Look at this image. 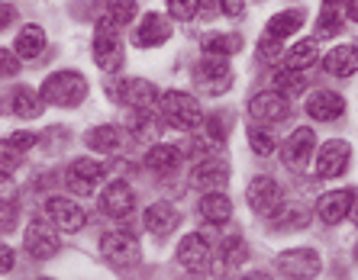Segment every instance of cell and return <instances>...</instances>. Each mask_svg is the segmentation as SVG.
<instances>
[{
    "label": "cell",
    "instance_id": "obj_1",
    "mask_svg": "<svg viewBox=\"0 0 358 280\" xmlns=\"http://www.w3.org/2000/svg\"><path fill=\"white\" fill-rule=\"evenodd\" d=\"M159 107L162 116L168 119V126H175L181 132H197L203 126V110H200L197 97L184 91H165L159 97Z\"/></svg>",
    "mask_w": 358,
    "mask_h": 280
},
{
    "label": "cell",
    "instance_id": "obj_2",
    "mask_svg": "<svg viewBox=\"0 0 358 280\" xmlns=\"http://www.w3.org/2000/svg\"><path fill=\"white\" fill-rule=\"evenodd\" d=\"M84 97H87V81L78 71H55L42 84V100L55 107H78Z\"/></svg>",
    "mask_w": 358,
    "mask_h": 280
},
{
    "label": "cell",
    "instance_id": "obj_3",
    "mask_svg": "<svg viewBox=\"0 0 358 280\" xmlns=\"http://www.w3.org/2000/svg\"><path fill=\"white\" fill-rule=\"evenodd\" d=\"M194 84L210 97H223L233 87V68L226 65V58L220 55H203L194 65Z\"/></svg>",
    "mask_w": 358,
    "mask_h": 280
},
{
    "label": "cell",
    "instance_id": "obj_4",
    "mask_svg": "<svg viewBox=\"0 0 358 280\" xmlns=\"http://www.w3.org/2000/svg\"><path fill=\"white\" fill-rule=\"evenodd\" d=\"M94 61H97L100 71H120L123 68V42H120L117 29L107 23V20H100L97 23V33H94Z\"/></svg>",
    "mask_w": 358,
    "mask_h": 280
},
{
    "label": "cell",
    "instance_id": "obj_5",
    "mask_svg": "<svg viewBox=\"0 0 358 280\" xmlns=\"http://www.w3.org/2000/svg\"><path fill=\"white\" fill-rule=\"evenodd\" d=\"M110 94H113L117 103H123L129 110H152L155 100H159L155 84L145 81V78H123V81L110 84Z\"/></svg>",
    "mask_w": 358,
    "mask_h": 280
},
{
    "label": "cell",
    "instance_id": "obj_6",
    "mask_svg": "<svg viewBox=\"0 0 358 280\" xmlns=\"http://www.w3.org/2000/svg\"><path fill=\"white\" fill-rule=\"evenodd\" d=\"M100 181H103V165L94 161V158H78L65 171V187L71 193H78V197H91L100 187Z\"/></svg>",
    "mask_w": 358,
    "mask_h": 280
},
{
    "label": "cell",
    "instance_id": "obj_7",
    "mask_svg": "<svg viewBox=\"0 0 358 280\" xmlns=\"http://www.w3.org/2000/svg\"><path fill=\"white\" fill-rule=\"evenodd\" d=\"M249 116L262 126H275V123H284V119L291 116V103H287V97L278 91H262L249 100Z\"/></svg>",
    "mask_w": 358,
    "mask_h": 280
},
{
    "label": "cell",
    "instance_id": "obj_8",
    "mask_svg": "<svg viewBox=\"0 0 358 280\" xmlns=\"http://www.w3.org/2000/svg\"><path fill=\"white\" fill-rule=\"evenodd\" d=\"M100 255L107 258L113 267H133L139 261V242L129 232H107L100 239Z\"/></svg>",
    "mask_w": 358,
    "mask_h": 280
},
{
    "label": "cell",
    "instance_id": "obj_9",
    "mask_svg": "<svg viewBox=\"0 0 358 280\" xmlns=\"http://www.w3.org/2000/svg\"><path fill=\"white\" fill-rule=\"evenodd\" d=\"M45 216H49V223L59 232H78V229H84V223H87L84 206L75 203V200H68V197L45 200Z\"/></svg>",
    "mask_w": 358,
    "mask_h": 280
},
{
    "label": "cell",
    "instance_id": "obj_10",
    "mask_svg": "<svg viewBox=\"0 0 358 280\" xmlns=\"http://www.w3.org/2000/svg\"><path fill=\"white\" fill-rule=\"evenodd\" d=\"M275 264H278V271L291 280H307L320 274V255L313 248H291V251L278 255Z\"/></svg>",
    "mask_w": 358,
    "mask_h": 280
},
{
    "label": "cell",
    "instance_id": "obj_11",
    "mask_svg": "<svg viewBox=\"0 0 358 280\" xmlns=\"http://www.w3.org/2000/svg\"><path fill=\"white\" fill-rule=\"evenodd\" d=\"M23 245L26 251L36 258V261H45L59 251V235H55V226L45 223V219H36V223L26 226V235H23Z\"/></svg>",
    "mask_w": 358,
    "mask_h": 280
},
{
    "label": "cell",
    "instance_id": "obj_12",
    "mask_svg": "<svg viewBox=\"0 0 358 280\" xmlns=\"http://www.w3.org/2000/svg\"><path fill=\"white\" fill-rule=\"evenodd\" d=\"M349 161H352V149L345 139H329L320 149V158H317V174L320 177H339V174L349 171Z\"/></svg>",
    "mask_w": 358,
    "mask_h": 280
},
{
    "label": "cell",
    "instance_id": "obj_13",
    "mask_svg": "<svg viewBox=\"0 0 358 280\" xmlns=\"http://www.w3.org/2000/svg\"><path fill=\"white\" fill-rule=\"evenodd\" d=\"M313 145H317V135H313V129L310 126H300V129H294L291 135H287V142H284V165L294 168V171H300V168L310 161V155H313Z\"/></svg>",
    "mask_w": 358,
    "mask_h": 280
},
{
    "label": "cell",
    "instance_id": "obj_14",
    "mask_svg": "<svg viewBox=\"0 0 358 280\" xmlns=\"http://www.w3.org/2000/svg\"><path fill=\"white\" fill-rule=\"evenodd\" d=\"M281 203H284V197H281L278 181H271V177H255V181L249 184V206L259 216H275L278 209H281Z\"/></svg>",
    "mask_w": 358,
    "mask_h": 280
},
{
    "label": "cell",
    "instance_id": "obj_15",
    "mask_svg": "<svg viewBox=\"0 0 358 280\" xmlns=\"http://www.w3.org/2000/svg\"><path fill=\"white\" fill-rule=\"evenodd\" d=\"M133 206H136V193L133 187L126 181H113L103 187V193H100V209L107 216H113V219H123V216L133 213Z\"/></svg>",
    "mask_w": 358,
    "mask_h": 280
},
{
    "label": "cell",
    "instance_id": "obj_16",
    "mask_svg": "<svg viewBox=\"0 0 358 280\" xmlns=\"http://www.w3.org/2000/svg\"><path fill=\"white\" fill-rule=\"evenodd\" d=\"M178 261H181L191 274L207 271V267H210V245H207V239H203L200 232L184 235L181 245H178Z\"/></svg>",
    "mask_w": 358,
    "mask_h": 280
},
{
    "label": "cell",
    "instance_id": "obj_17",
    "mask_svg": "<svg viewBox=\"0 0 358 280\" xmlns=\"http://www.w3.org/2000/svg\"><path fill=\"white\" fill-rule=\"evenodd\" d=\"M352 200H355V190H333V193H323L317 203L320 219L329 226L342 223V219L352 213Z\"/></svg>",
    "mask_w": 358,
    "mask_h": 280
},
{
    "label": "cell",
    "instance_id": "obj_18",
    "mask_svg": "<svg viewBox=\"0 0 358 280\" xmlns=\"http://www.w3.org/2000/svg\"><path fill=\"white\" fill-rule=\"evenodd\" d=\"M168 39H171V23H168V17H162V13H145L139 29H136V45L152 49V45H165Z\"/></svg>",
    "mask_w": 358,
    "mask_h": 280
},
{
    "label": "cell",
    "instance_id": "obj_19",
    "mask_svg": "<svg viewBox=\"0 0 358 280\" xmlns=\"http://www.w3.org/2000/svg\"><path fill=\"white\" fill-rule=\"evenodd\" d=\"M142 223H145V229L152 232V235H168V232H175V226L181 223V216H178V209L171 203H165V200H159V203H152L149 209H145V216H142Z\"/></svg>",
    "mask_w": 358,
    "mask_h": 280
},
{
    "label": "cell",
    "instance_id": "obj_20",
    "mask_svg": "<svg viewBox=\"0 0 358 280\" xmlns=\"http://www.w3.org/2000/svg\"><path fill=\"white\" fill-rule=\"evenodd\" d=\"M307 113L313 116V119H320V123H333V119H339V116L345 113V100H342V94L320 91L307 100Z\"/></svg>",
    "mask_w": 358,
    "mask_h": 280
},
{
    "label": "cell",
    "instance_id": "obj_21",
    "mask_svg": "<svg viewBox=\"0 0 358 280\" xmlns=\"http://www.w3.org/2000/svg\"><path fill=\"white\" fill-rule=\"evenodd\" d=\"M191 184L197 190H203V193L207 190H223L229 184V168L223 161H200L191 174Z\"/></svg>",
    "mask_w": 358,
    "mask_h": 280
},
{
    "label": "cell",
    "instance_id": "obj_22",
    "mask_svg": "<svg viewBox=\"0 0 358 280\" xmlns=\"http://www.w3.org/2000/svg\"><path fill=\"white\" fill-rule=\"evenodd\" d=\"M200 216L213 226H223L233 219V200L226 197L223 190H207L200 200Z\"/></svg>",
    "mask_w": 358,
    "mask_h": 280
},
{
    "label": "cell",
    "instance_id": "obj_23",
    "mask_svg": "<svg viewBox=\"0 0 358 280\" xmlns=\"http://www.w3.org/2000/svg\"><path fill=\"white\" fill-rule=\"evenodd\" d=\"M323 68H326V75L352 78L358 71V45H336V49L323 58Z\"/></svg>",
    "mask_w": 358,
    "mask_h": 280
},
{
    "label": "cell",
    "instance_id": "obj_24",
    "mask_svg": "<svg viewBox=\"0 0 358 280\" xmlns=\"http://www.w3.org/2000/svg\"><path fill=\"white\" fill-rule=\"evenodd\" d=\"M181 158H184V152L178 145H152L149 155H145V168L155 174H171V171H178Z\"/></svg>",
    "mask_w": 358,
    "mask_h": 280
},
{
    "label": "cell",
    "instance_id": "obj_25",
    "mask_svg": "<svg viewBox=\"0 0 358 280\" xmlns=\"http://www.w3.org/2000/svg\"><path fill=\"white\" fill-rule=\"evenodd\" d=\"M84 142H87L94 152L113 155V152H120V145H123V129H120V126H94Z\"/></svg>",
    "mask_w": 358,
    "mask_h": 280
},
{
    "label": "cell",
    "instance_id": "obj_26",
    "mask_svg": "<svg viewBox=\"0 0 358 280\" xmlns=\"http://www.w3.org/2000/svg\"><path fill=\"white\" fill-rule=\"evenodd\" d=\"M10 107H13V113H17L20 119H36V116L42 113V107H45V100H42V94H36L33 87H17V91L10 94Z\"/></svg>",
    "mask_w": 358,
    "mask_h": 280
},
{
    "label": "cell",
    "instance_id": "obj_27",
    "mask_svg": "<svg viewBox=\"0 0 358 280\" xmlns=\"http://www.w3.org/2000/svg\"><path fill=\"white\" fill-rule=\"evenodd\" d=\"M42 49H45V33H42V26H23L17 36V45H13V52H17L20 58H36L42 55Z\"/></svg>",
    "mask_w": 358,
    "mask_h": 280
},
{
    "label": "cell",
    "instance_id": "obj_28",
    "mask_svg": "<svg viewBox=\"0 0 358 280\" xmlns=\"http://www.w3.org/2000/svg\"><path fill=\"white\" fill-rule=\"evenodd\" d=\"M239 52H242V36H236V33H213V36H203V55L229 58V55H239Z\"/></svg>",
    "mask_w": 358,
    "mask_h": 280
},
{
    "label": "cell",
    "instance_id": "obj_29",
    "mask_svg": "<svg viewBox=\"0 0 358 280\" xmlns=\"http://www.w3.org/2000/svg\"><path fill=\"white\" fill-rule=\"evenodd\" d=\"M300 26H303V13H300V10H284V13L268 20L265 36H271V39H287V36L297 33Z\"/></svg>",
    "mask_w": 358,
    "mask_h": 280
},
{
    "label": "cell",
    "instance_id": "obj_30",
    "mask_svg": "<svg viewBox=\"0 0 358 280\" xmlns=\"http://www.w3.org/2000/svg\"><path fill=\"white\" fill-rule=\"evenodd\" d=\"M317 58H320L317 42H313V39H303V42H297L294 49L284 52V65H287V68H297V71H303V68H310L313 61H317Z\"/></svg>",
    "mask_w": 358,
    "mask_h": 280
},
{
    "label": "cell",
    "instance_id": "obj_31",
    "mask_svg": "<svg viewBox=\"0 0 358 280\" xmlns=\"http://www.w3.org/2000/svg\"><path fill=\"white\" fill-rule=\"evenodd\" d=\"M271 84H275V91L284 94V97H294V94H303V91H307V78H303V71H297V68H284V71H275Z\"/></svg>",
    "mask_w": 358,
    "mask_h": 280
},
{
    "label": "cell",
    "instance_id": "obj_32",
    "mask_svg": "<svg viewBox=\"0 0 358 280\" xmlns=\"http://www.w3.org/2000/svg\"><path fill=\"white\" fill-rule=\"evenodd\" d=\"M129 135H133L136 142H155V135H159V123H155L152 110H133Z\"/></svg>",
    "mask_w": 358,
    "mask_h": 280
},
{
    "label": "cell",
    "instance_id": "obj_33",
    "mask_svg": "<svg viewBox=\"0 0 358 280\" xmlns=\"http://www.w3.org/2000/svg\"><path fill=\"white\" fill-rule=\"evenodd\" d=\"M342 33V20H339V3H326L323 13L317 20V39H333Z\"/></svg>",
    "mask_w": 358,
    "mask_h": 280
},
{
    "label": "cell",
    "instance_id": "obj_34",
    "mask_svg": "<svg viewBox=\"0 0 358 280\" xmlns=\"http://www.w3.org/2000/svg\"><path fill=\"white\" fill-rule=\"evenodd\" d=\"M133 17H136V0H107V13H103V20H107L113 29L126 26Z\"/></svg>",
    "mask_w": 358,
    "mask_h": 280
},
{
    "label": "cell",
    "instance_id": "obj_35",
    "mask_svg": "<svg viewBox=\"0 0 358 280\" xmlns=\"http://www.w3.org/2000/svg\"><path fill=\"white\" fill-rule=\"evenodd\" d=\"M249 145H252V152L259 158H268V155H275V145H278V139L271 135L268 129H259V126H252L249 129Z\"/></svg>",
    "mask_w": 358,
    "mask_h": 280
},
{
    "label": "cell",
    "instance_id": "obj_36",
    "mask_svg": "<svg viewBox=\"0 0 358 280\" xmlns=\"http://www.w3.org/2000/svg\"><path fill=\"white\" fill-rule=\"evenodd\" d=\"M23 155H26V152H20L10 139L0 142V174H13V171H17L20 161H23Z\"/></svg>",
    "mask_w": 358,
    "mask_h": 280
},
{
    "label": "cell",
    "instance_id": "obj_37",
    "mask_svg": "<svg viewBox=\"0 0 358 280\" xmlns=\"http://www.w3.org/2000/svg\"><path fill=\"white\" fill-rule=\"evenodd\" d=\"M200 7H203V0H168V13L175 20H194L200 13Z\"/></svg>",
    "mask_w": 358,
    "mask_h": 280
},
{
    "label": "cell",
    "instance_id": "obj_38",
    "mask_svg": "<svg viewBox=\"0 0 358 280\" xmlns=\"http://www.w3.org/2000/svg\"><path fill=\"white\" fill-rule=\"evenodd\" d=\"M249 258V248H245V242L239 239V235H233V239H226L223 242V264H242Z\"/></svg>",
    "mask_w": 358,
    "mask_h": 280
},
{
    "label": "cell",
    "instance_id": "obj_39",
    "mask_svg": "<svg viewBox=\"0 0 358 280\" xmlns=\"http://www.w3.org/2000/svg\"><path fill=\"white\" fill-rule=\"evenodd\" d=\"M278 223H281V229H303L307 226V213L300 209V206H284V213L278 209Z\"/></svg>",
    "mask_w": 358,
    "mask_h": 280
},
{
    "label": "cell",
    "instance_id": "obj_40",
    "mask_svg": "<svg viewBox=\"0 0 358 280\" xmlns=\"http://www.w3.org/2000/svg\"><path fill=\"white\" fill-rule=\"evenodd\" d=\"M20 75V55L10 49H0V78H17Z\"/></svg>",
    "mask_w": 358,
    "mask_h": 280
},
{
    "label": "cell",
    "instance_id": "obj_41",
    "mask_svg": "<svg viewBox=\"0 0 358 280\" xmlns=\"http://www.w3.org/2000/svg\"><path fill=\"white\" fill-rule=\"evenodd\" d=\"M17 226V203L13 200H0V232H10Z\"/></svg>",
    "mask_w": 358,
    "mask_h": 280
},
{
    "label": "cell",
    "instance_id": "obj_42",
    "mask_svg": "<svg viewBox=\"0 0 358 280\" xmlns=\"http://www.w3.org/2000/svg\"><path fill=\"white\" fill-rule=\"evenodd\" d=\"M13 145H17L20 152H29L36 145V132H13V135H7Z\"/></svg>",
    "mask_w": 358,
    "mask_h": 280
},
{
    "label": "cell",
    "instance_id": "obj_43",
    "mask_svg": "<svg viewBox=\"0 0 358 280\" xmlns=\"http://www.w3.org/2000/svg\"><path fill=\"white\" fill-rule=\"evenodd\" d=\"M259 52L265 58H278V55H281V39H271V36H265V39H262V45H259Z\"/></svg>",
    "mask_w": 358,
    "mask_h": 280
},
{
    "label": "cell",
    "instance_id": "obj_44",
    "mask_svg": "<svg viewBox=\"0 0 358 280\" xmlns=\"http://www.w3.org/2000/svg\"><path fill=\"white\" fill-rule=\"evenodd\" d=\"M220 10H223V17H242L245 0H220Z\"/></svg>",
    "mask_w": 358,
    "mask_h": 280
},
{
    "label": "cell",
    "instance_id": "obj_45",
    "mask_svg": "<svg viewBox=\"0 0 358 280\" xmlns=\"http://www.w3.org/2000/svg\"><path fill=\"white\" fill-rule=\"evenodd\" d=\"M13 267V248H7L0 242V274H7Z\"/></svg>",
    "mask_w": 358,
    "mask_h": 280
},
{
    "label": "cell",
    "instance_id": "obj_46",
    "mask_svg": "<svg viewBox=\"0 0 358 280\" xmlns=\"http://www.w3.org/2000/svg\"><path fill=\"white\" fill-rule=\"evenodd\" d=\"M13 20H17V10L10 7V3H0V29H7Z\"/></svg>",
    "mask_w": 358,
    "mask_h": 280
},
{
    "label": "cell",
    "instance_id": "obj_47",
    "mask_svg": "<svg viewBox=\"0 0 358 280\" xmlns=\"http://www.w3.org/2000/svg\"><path fill=\"white\" fill-rule=\"evenodd\" d=\"M13 193H17V187L10 181V174H3V177H0V200H13Z\"/></svg>",
    "mask_w": 358,
    "mask_h": 280
},
{
    "label": "cell",
    "instance_id": "obj_48",
    "mask_svg": "<svg viewBox=\"0 0 358 280\" xmlns=\"http://www.w3.org/2000/svg\"><path fill=\"white\" fill-rule=\"evenodd\" d=\"M349 17L358 23V0H349Z\"/></svg>",
    "mask_w": 358,
    "mask_h": 280
},
{
    "label": "cell",
    "instance_id": "obj_49",
    "mask_svg": "<svg viewBox=\"0 0 358 280\" xmlns=\"http://www.w3.org/2000/svg\"><path fill=\"white\" fill-rule=\"evenodd\" d=\"M323 3H339V0H323Z\"/></svg>",
    "mask_w": 358,
    "mask_h": 280
}]
</instances>
